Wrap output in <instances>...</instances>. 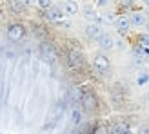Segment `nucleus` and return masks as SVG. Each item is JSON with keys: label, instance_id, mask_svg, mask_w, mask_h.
<instances>
[{"label": "nucleus", "instance_id": "1", "mask_svg": "<svg viewBox=\"0 0 149 134\" xmlns=\"http://www.w3.org/2000/svg\"><path fill=\"white\" fill-rule=\"evenodd\" d=\"M68 62L73 69H82V67H84V55H82L78 49L73 47V49L68 51Z\"/></svg>", "mask_w": 149, "mask_h": 134}, {"label": "nucleus", "instance_id": "2", "mask_svg": "<svg viewBox=\"0 0 149 134\" xmlns=\"http://www.w3.org/2000/svg\"><path fill=\"white\" fill-rule=\"evenodd\" d=\"M80 103H82V107H84V111H87V113H91V111H95L96 107H98L96 96H95L91 91H87V93H84V94H82V100H80Z\"/></svg>", "mask_w": 149, "mask_h": 134}, {"label": "nucleus", "instance_id": "3", "mask_svg": "<svg viewBox=\"0 0 149 134\" xmlns=\"http://www.w3.org/2000/svg\"><path fill=\"white\" fill-rule=\"evenodd\" d=\"M24 35H26V29H24V26H20V24H11L9 27H7V36H9V40H13V42L22 40Z\"/></svg>", "mask_w": 149, "mask_h": 134}, {"label": "nucleus", "instance_id": "4", "mask_svg": "<svg viewBox=\"0 0 149 134\" xmlns=\"http://www.w3.org/2000/svg\"><path fill=\"white\" fill-rule=\"evenodd\" d=\"M95 69L98 71L100 74H107L109 71V60H107V56H104V55H98L95 58Z\"/></svg>", "mask_w": 149, "mask_h": 134}, {"label": "nucleus", "instance_id": "5", "mask_svg": "<svg viewBox=\"0 0 149 134\" xmlns=\"http://www.w3.org/2000/svg\"><path fill=\"white\" fill-rule=\"evenodd\" d=\"M109 134H131V129L125 122H118L109 127Z\"/></svg>", "mask_w": 149, "mask_h": 134}, {"label": "nucleus", "instance_id": "6", "mask_svg": "<svg viewBox=\"0 0 149 134\" xmlns=\"http://www.w3.org/2000/svg\"><path fill=\"white\" fill-rule=\"evenodd\" d=\"M47 18L53 20V22H60L64 18V11L60 9V7H56V6H51L47 9Z\"/></svg>", "mask_w": 149, "mask_h": 134}, {"label": "nucleus", "instance_id": "7", "mask_svg": "<svg viewBox=\"0 0 149 134\" xmlns=\"http://www.w3.org/2000/svg\"><path fill=\"white\" fill-rule=\"evenodd\" d=\"M98 44H100V47H102V49H113V46H115V40L111 38V35L102 33V35L98 36Z\"/></svg>", "mask_w": 149, "mask_h": 134}, {"label": "nucleus", "instance_id": "8", "mask_svg": "<svg viewBox=\"0 0 149 134\" xmlns=\"http://www.w3.org/2000/svg\"><path fill=\"white\" fill-rule=\"evenodd\" d=\"M86 35L89 36V38H98V36L102 35V29L98 24H89L86 27Z\"/></svg>", "mask_w": 149, "mask_h": 134}, {"label": "nucleus", "instance_id": "9", "mask_svg": "<svg viewBox=\"0 0 149 134\" xmlns=\"http://www.w3.org/2000/svg\"><path fill=\"white\" fill-rule=\"evenodd\" d=\"M115 24H116V29H118L120 33H127V29H129V26H131V20L125 18V17H120V18L115 20Z\"/></svg>", "mask_w": 149, "mask_h": 134}, {"label": "nucleus", "instance_id": "10", "mask_svg": "<svg viewBox=\"0 0 149 134\" xmlns=\"http://www.w3.org/2000/svg\"><path fill=\"white\" fill-rule=\"evenodd\" d=\"M62 6H64V13H68V15H74V13H78V4L74 2V0H65Z\"/></svg>", "mask_w": 149, "mask_h": 134}, {"label": "nucleus", "instance_id": "11", "mask_svg": "<svg viewBox=\"0 0 149 134\" xmlns=\"http://www.w3.org/2000/svg\"><path fill=\"white\" fill-rule=\"evenodd\" d=\"M131 24L136 26V27H140V26H146L147 22H146V17H144L142 13H133L131 15Z\"/></svg>", "mask_w": 149, "mask_h": 134}, {"label": "nucleus", "instance_id": "12", "mask_svg": "<svg viewBox=\"0 0 149 134\" xmlns=\"http://www.w3.org/2000/svg\"><path fill=\"white\" fill-rule=\"evenodd\" d=\"M42 56L46 58V60L53 62V60H55V49L51 47V46H44V47H42Z\"/></svg>", "mask_w": 149, "mask_h": 134}, {"label": "nucleus", "instance_id": "13", "mask_svg": "<svg viewBox=\"0 0 149 134\" xmlns=\"http://www.w3.org/2000/svg\"><path fill=\"white\" fill-rule=\"evenodd\" d=\"M84 17H86L87 20H91V22L98 20V17H96V13L93 11V7H91V6H84Z\"/></svg>", "mask_w": 149, "mask_h": 134}, {"label": "nucleus", "instance_id": "14", "mask_svg": "<svg viewBox=\"0 0 149 134\" xmlns=\"http://www.w3.org/2000/svg\"><path fill=\"white\" fill-rule=\"evenodd\" d=\"M82 118H84V116H82V111L74 109L73 114H71V122H73V125H77V127H78V125H82Z\"/></svg>", "mask_w": 149, "mask_h": 134}, {"label": "nucleus", "instance_id": "15", "mask_svg": "<svg viewBox=\"0 0 149 134\" xmlns=\"http://www.w3.org/2000/svg\"><path fill=\"white\" fill-rule=\"evenodd\" d=\"M147 82H149V73H140L138 74V78H136V84L138 85H144V84H147Z\"/></svg>", "mask_w": 149, "mask_h": 134}, {"label": "nucleus", "instance_id": "16", "mask_svg": "<svg viewBox=\"0 0 149 134\" xmlns=\"http://www.w3.org/2000/svg\"><path fill=\"white\" fill-rule=\"evenodd\" d=\"M36 2H38V6L42 9H49L51 7V0H36Z\"/></svg>", "mask_w": 149, "mask_h": 134}, {"label": "nucleus", "instance_id": "17", "mask_svg": "<svg viewBox=\"0 0 149 134\" xmlns=\"http://www.w3.org/2000/svg\"><path fill=\"white\" fill-rule=\"evenodd\" d=\"M138 134H149V125H142V127H138Z\"/></svg>", "mask_w": 149, "mask_h": 134}, {"label": "nucleus", "instance_id": "18", "mask_svg": "<svg viewBox=\"0 0 149 134\" xmlns=\"http://www.w3.org/2000/svg\"><path fill=\"white\" fill-rule=\"evenodd\" d=\"M140 42H142V46H144V47H149V36H146V35H144V36H140Z\"/></svg>", "mask_w": 149, "mask_h": 134}, {"label": "nucleus", "instance_id": "19", "mask_svg": "<svg viewBox=\"0 0 149 134\" xmlns=\"http://www.w3.org/2000/svg\"><path fill=\"white\" fill-rule=\"evenodd\" d=\"M95 134H109V129L100 127V129H96V131H95Z\"/></svg>", "mask_w": 149, "mask_h": 134}, {"label": "nucleus", "instance_id": "20", "mask_svg": "<svg viewBox=\"0 0 149 134\" xmlns=\"http://www.w3.org/2000/svg\"><path fill=\"white\" fill-rule=\"evenodd\" d=\"M13 9H15V11H22V6H20L18 2H13Z\"/></svg>", "mask_w": 149, "mask_h": 134}, {"label": "nucleus", "instance_id": "21", "mask_svg": "<svg viewBox=\"0 0 149 134\" xmlns=\"http://www.w3.org/2000/svg\"><path fill=\"white\" fill-rule=\"evenodd\" d=\"M36 2V0H22V4H24V6H33Z\"/></svg>", "mask_w": 149, "mask_h": 134}, {"label": "nucleus", "instance_id": "22", "mask_svg": "<svg viewBox=\"0 0 149 134\" xmlns=\"http://www.w3.org/2000/svg\"><path fill=\"white\" fill-rule=\"evenodd\" d=\"M95 2H96V4H98V6H104V4H106V2H107V0H95Z\"/></svg>", "mask_w": 149, "mask_h": 134}, {"label": "nucleus", "instance_id": "23", "mask_svg": "<svg viewBox=\"0 0 149 134\" xmlns=\"http://www.w3.org/2000/svg\"><path fill=\"white\" fill-rule=\"evenodd\" d=\"M147 102H149V93H147Z\"/></svg>", "mask_w": 149, "mask_h": 134}, {"label": "nucleus", "instance_id": "24", "mask_svg": "<svg viewBox=\"0 0 149 134\" xmlns=\"http://www.w3.org/2000/svg\"><path fill=\"white\" fill-rule=\"evenodd\" d=\"M147 29H149V24H147Z\"/></svg>", "mask_w": 149, "mask_h": 134}]
</instances>
